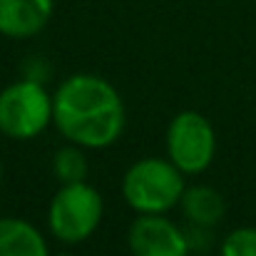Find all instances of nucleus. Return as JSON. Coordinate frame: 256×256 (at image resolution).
Here are the masks:
<instances>
[{"label": "nucleus", "instance_id": "nucleus-1", "mask_svg": "<svg viewBox=\"0 0 256 256\" xmlns=\"http://www.w3.org/2000/svg\"><path fill=\"white\" fill-rule=\"evenodd\" d=\"M52 122L65 140L82 150H102L120 140L124 130L122 97L97 75H72L52 97Z\"/></svg>", "mask_w": 256, "mask_h": 256}, {"label": "nucleus", "instance_id": "nucleus-2", "mask_svg": "<svg viewBox=\"0 0 256 256\" xmlns=\"http://www.w3.org/2000/svg\"><path fill=\"white\" fill-rule=\"evenodd\" d=\"M184 172L170 160L147 157L134 162L122 176V196L137 214H164L182 202L186 189Z\"/></svg>", "mask_w": 256, "mask_h": 256}, {"label": "nucleus", "instance_id": "nucleus-3", "mask_svg": "<svg viewBox=\"0 0 256 256\" xmlns=\"http://www.w3.org/2000/svg\"><path fill=\"white\" fill-rule=\"evenodd\" d=\"M102 196L87 182L62 184L50 202L48 226L65 244H80L90 239L102 222Z\"/></svg>", "mask_w": 256, "mask_h": 256}, {"label": "nucleus", "instance_id": "nucleus-4", "mask_svg": "<svg viewBox=\"0 0 256 256\" xmlns=\"http://www.w3.org/2000/svg\"><path fill=\"white\" fill-rule=\"evenodd\" d=\"M52 122V97L38 80H18L0 92V132L10 140H32Z\"/></svg>", "mask_w": 256, "mask_h": 256}, {"label": "nucleus", "instance_id": "nucleus-5", "mask_svg": "<svg viewBox=\"0 0 256 256\" xmlns=\"http://www.w3.org/2000/svg\"><path fill=\"white\" fill-rule=\"evenodd\" d=\"M216 152V134L212 122L194 110L179 112L167 127L170 162L184 174H202Z\"/></svg>", "mask_w": 256, "mask_h": 256}, {"label": "nucleus", "instance_id": "nucleus-6", "mask_svg": "<svg viewBox=\"0 0 256 256\" xmlns=\"http://www.w3.org/2000/svg\"><path fill=\"white\" fill-rule=\"evenodd\" d=\"M127 242L132 256H189L186 234L164 214H140Z\"/></svg>", "mask_w": 256, "mask_h": 256}, {"label": "nucleus", "instance_id": "nucleus-7", "mask_svg": "<svg viewBox=\"0 0 256 256\" xmlns=\"http://www.w3.org/2000/svg\"><path fill=\"white\" fill-rule=\"evenodd\" d=\"M52 8V0H0V32L12 40L35 38L50 22Z\"/></svg>", "mask_w": 256, "mask_h": 256}, {"label": "nucleus", "instance_id": "nucleus-8", "mask_svg": "<svg viewBox=\"0 0 256 256\" xmlns=\"http://www.w3.org/2000/svg\"><path fill=\"white\" fill-rule=\"evenodd\" d=\"M0 256H50L48 242L38 226L25 219H0Z\"/></svg>", "mask_w": 256, "mask_h": 256}, {"label": "nucleus", "instance_id": "nucleus-9", "mask_svg": "<svg viewBox=\"0 0 256 256\" xmlns=\"http://www.w3.org/2000/svg\"><path fill=\"white\" fill-rule=\"evenodd\" d=\"M182 212L199 229H212L224 216V199L212 186H189L182 194Z\"/></svg>", "mask_w": 256, "mask_h": 256}, {"label": "nucleus", "instance_id": "nucleus-10", "mask_svg": "<svg viewBox=\"0 0 256 256\" xmlns=\"http://www.w3.org/2000/svg\"><path fill=\"white\" fill-rule=\"evenodd\" d=\"M52 172L60 179V184L85 182L87 176V157L80 144H70L55 152L52 157Z\"/></svg>", "mask_w": 256, "mask_h": 256}, {"label": "nucleus", "instance_id": "nucleus-11", "mask_svg": "<svg viewBox=\"0 0 256 256\" xmlns=\"http://www.w3.org/2000/svg\"><path fill=\"white\" fill-rule=\"evenodd\" d=\"M222 256H256V226L234 229L222 242Z\"/></svg>", "mask_w": 256, "mask_h": 256}, {"label": "nucleus", "instance_id": "nucleus-12", "mask_svg": "<svg viewBox=\"0 0 256 256\" xmlns=\"http://www.w3.org/2000/svg\"><path fill=\"white\" fill-rule=\"evenodd\" d=\"M0 182H2V160H0Z\"/></svg>", "mask_w": 256, "mask_h": 256}, {"label": "nucleus", "instance_id": "nucleus-13", "mask_svg": "<svg viewBox=\"0 0 256 256\" xmlns=\"http://www.w3.org/2000/svg\"><path fill=\"white\" fill-rule=\"evenodd\" d=\"M58 256H72V254H58Z\"/></svg>", "mask_w": 256, "mask_h": 256}]
</instances>
